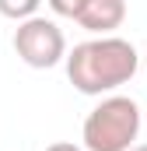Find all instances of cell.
I'll use <instances>...</instances> for the list:
<instances>
[{
    "instance_id": "6da1fadb",
    "label": "cell",
    "mask_w": 147,
    "mask_h": 151,
    "mask_svg": "<svg viewBox=\"0 0 147 151\" xmlns=\"http://www.w3.org/2000/svg\"><path fill=\"white\" fill-rule=\"evenodd\" d=\"M67 77L81 95H105L123 88L130 77L137 74L140 56L133 42L119 35H95L88 42H77L70 53L63 56Z\"/></svg>"
},
{
    "instance_id": "7a4b0ae2",
    "label": "cell",
    "mask_w": 147,
    "mask_h": 151,
    "mask_svg": "<svg viewBox=\"0 0 147 151\" xmlns=\"http://www.w3.org/2000/svg\"><path fill=\"white\" fill-rule=\"evenodd\" d=\"M140 134V106L130 95H109L84 116V151H126Z\"/></svg>"
},
{
    "instance_id": "3957f363",
    "label": "cell",
    "mask_w": 147,
    "mask_h": 151,
    "mask_svg": "<svg viewBox=\"0 0 147 151\" xmlns=\"http://www.w3.org/2000/svg\"><path fill=\"white\" fill-rule=\"evenodd\" d=\"M14 53H18L28 67L49 70V67L63 63V56H67L63 28H60L56 21H49V18L32 14V18L18 21V28H14Z\"/></svg>"
},
{
    "instance_id": "277c9868",
    "label": "cell",
    "mask_w": 147,
    "mask_h": 151,
    "mask_svg": "<svg viewBox=\"0 0 147 151\" xmlns=\"http://www.w3.org/2000/svg\"><path fill=\"white\" fill-rule=\"evenodd\" d=\"M74 21L91 35H112L126 21V0H84Z\"/></svg>"
},
{
    "instance_id": "5b68a950",
    "label": "cell",
    "mask_w": 147,
    "mask_h": 151,
    "mask_svg": "<svg viewBox=\"0 0 147 151\" xmlns=\"http://www.w3.org/2000/svg\"><path fill=\"white\" fill-rule=\"evenodd\" d=\"M39 4L42 0H0V14L11 18V21H25L39 11Z\"/></svg>"
},
{
    "instance_id": "8992f818",
    "label": "cell",
    "mask_w": 147,
    "mask_h": 151,
    "mask_svg": "<svg viewBox=\"0 0 147 151\" xmlns=\"http://www.w3.org/2000/svg\"><path fill=\"white\" fill-rule=\"evenodd\" d=\"M46 4H49L53 14H60V18H77L81 7H84V0H46Z\"/></svg>"
},
{
    "instance_id": "52a82bcc",
    "label": "cell",
    "mask_w": 147,
    "mask_h": 151,
    "mask_svg": "<svg viewBox=\"0 0 147 151\" xmlns=\"http://www.w3.org/2000/svg\"><path fill=\"white\" fill-rule=\"evenodd\" d=\"M46 151H84V148H77L74 141H56V144H49Z\"/></svg>"
},
{
    "instance_id": "ba28073f",
    "label": "cell",
    "mask_w": 147,
    "mask_h": 151,
    "mask_svg": "<svg viewBox=\"0 0 147 151\" xmlns=\"http://www.w3.org/2000/svg\"><path fill=\"white\" fill-rule=\"evenodd\" d=\"M126 151H147V144H133V148H126Z\"/></svg>"
}]
</instances>
